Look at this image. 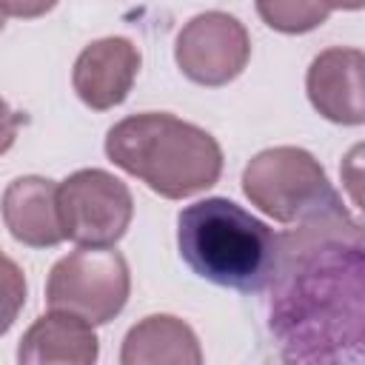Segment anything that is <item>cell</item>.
<instances>
[{"instance_id":"8fae6325","label":"cell","mask_w":365,"mask_h":365,"mask_svg":"<svg viewBox=\"0 0 365 365\" xmlns=\"http://www.w3.org/2000/svg\"><path fill=\"white\" fill-rule=\"evenodd\" d=\"M97 354L100 342L88 322L63 311H48L23 334L17 365H94Z\"/></svg>"},{"instance_id":"5bb4252c","label":"cell","mask_w":365,"mask_h":365,"mask_svg":"<svg viewBox=\"0 0 365 365\" xmlns=\"http://www.w3.org/2000/svg\"><path fill=\"white\" fill-rule=\"evenodd\" d=\"M26 294H29V285H26L23 268L0 251V336L14 325L17 314L23 311Z\"/></svg>"},{"instance_id":"6da1fadb","label":"cell","mask_w":365,"mask_h":365,"mask_svg":"<svg viewBox=\"0 0 365 365\" xmlns=\"http://www.w3.org/2000/svg\"><path fill=\"white\" fill-rule=\"evenodd\" d=\"M362 231L351 214L279 234L268 328L285 365H359Z\"/></svg>"},{"instance_id":"30bf717a","label":"cell","mask_w":365,"mask_h":365,"mask_svg":"<svg viewBox=\"0 0 365 365\" xmlns=\"http://www.w3.org/2000/svg\"><path fill=\"white\" fill-rule=\"evenodd\" d=\"M3 222L9 234L31 248H51L63 242V225L57 211V182L46 177H17L6 185L0 200Z\"/></svg>"},{"instance_id":"277c9868","label":"cell","mask_w":365,"mask_h":365,"mask_svg":"<svg viewBox=\"0 0 365 365\" xmlns=\"http://www.w3.org/2000/svg\"><path fill=\"white\" fill-rule=\"evenodd\" d=\"M242 191L251 205L288 225L348 214L319 160L297 145L254 154L242 171Z\"/></svg>"},{"instance_id":"52a82bcc","label":"cell","mask_w":365,"mask_h":365,"mask_svg":"<svg viewBox=\"0 0 365 365\" xmlns=\"http://www.w3.org/2000/svg\"><path fill=\"white\" fill-rule=\"evenodd\" d=\"M251 57V37L245 26L225 11H205L191 17L177 34L174 60L180 71L200 86L217 88L242 74Z\"/></svg>"},{"instance_id":"2e32d148","label":"cell","mask_w":365,"mask_h":365,"mask_svg":"<svg viewBox=\"0 0 365 365\" xmlns=\"http://www.w3.org/2000/svg\"><path fill=\"white\" fill-rule=\"evenodd\" d=\"M51 9V3H40V6H20V3H0V11H3V17L6 14H43V11H48Z\"/></svg>"},{"instance_id":"ba28073f","label":"cell","mask_w":365,"mask_h":365,"mask_svg":"<svg viewBox=\"0 0 365 365\" xmlns=\"http://www.w3.org/2000/svg\"><path fill=\"white\" fill-rule=\"evenodd\" d=\"M140 71V48L125 37H103L88 43L74 60L71 83L77 97L94 108L106 111L120 106Z\"/></svg>"},{"instance_id":"e0dca14e","label":"cell","mask_w":365,"mask_h":365,"mask_svg":"<svg viewBox=\"0 0 365 365\" xmlns=\"http://www.w3.org/2000/svg\"><path fill=\"white\" fill-rule=\"evenodd\" d=\"M3 23H6V17H3V11H0V29H3Z\"/></svg>"},{"instance_id":"7c38bea8","label":"cell","mask_w":365,"mask_h":365,"mask_svg":"<svg viewBox=\"0 0 365 365\" xmlns=\"http://www.w3.org/2000/svg\"><path fill=\"white\" fill-rule=\"evenodd\" d=\"M120 365H202V348L188 322L171 314H151L128 328Z\"/></svg>"},{"instance_id":"9c48e42d","label":"cell","mask_w":365,"mask_h":365,"mask_svg":"<svg viewBox=\"0 0 365 365\" xmlns=\"http://www.w3.org/2000/svg\"><path fill=\"white\" fill-rule=\"evenodd\" d=\"M362 68H365V54L359 48L334 46L319 51L311 60L305 77L311 106L331 123L359 125L365 120Z\"/></svg>"},{"instance_id":"4fadbf2b","label":"cell","mask_w":365,"mask_h":365,"mask_svg":"<svg viewBox=\"0 0 365 365\" xmlns=\"http://www.w3.org/2000/svg\"><path fill=\"white\" fill-rule=\"evenodd\" d=\"M257 11L277 31L302 34V31H311V29L322 26L328 20V14L334 11V6H325V3H279V0H274V3H257Z\"/></svg>"},{"instance_id":"7a4b0ae2","label":"cell","mask_w":365,"mask_h":365,"mask_svg":"<svg viewBox=\"0 0 365 365\" xmlns=\"http://www.w3.org/2000/svg\"><path fill=\"white\" fill-rule=\"evenodd\" d=\"M108 160L165 200L211 188L222 174V148L200 125L165 111L120 120L106 134Z\"/></svg>"},{"instance_id":"3957f363","label":"cell","mask_w":365,"mask_h":365,"mask_svg":"<svg viewBox=\"0 0 365 365\" xmlns=\"http://www.w3.org/2000/svg\"><path fill=\"white\" fill-rule=\"evenodd\" d=\"M177 245L197 277L245 294L268 288L279 257V237L225 197L185 205L177 217Z\"/></svg>"},{"instance_id":"8992f818","label":"cell","mask_w":365,"mask_h":365,"mask_svg":"<svg viewBox=\"0 0 365 365\" xmlns=\"http://www.w3.org/2000/svg\"><path fill=\"white\" fill-rule=\"evenodd\" d=\"M57 211L63 237L80 248H111L131 225L134 200L120 177L80 168L57 185Z\"/></svg>"},{"instance_id":"9a60e30c","label":"cell","mask_w":365,"mask_h":365,"mask_svg":"<svg viewBox=\"0 0 365 365\" xmlns=\"http://www.w3.org/2000/svg\"><path fill=\"white\" fill-rule=\"evenodd\" d=\"M20 125H23V114H17V111L0 97V154H6V151L14 145Z\"/></svg>"},{"instance_id":"5b68a950","label":"cell","mask_w":365,"mask_h":365,"mask_svg":"<svg viewBox=\"0 0 365 365\" xmlns=\"http://www.w3.org/2000/svg\"><path fill=\"white\" fill-rule=\"evenodd\" d=\"M131 291L128 262L114 248H77L57 259L46 282V305L88 325L114 319Z\"/></svg>"}]
</instances>
